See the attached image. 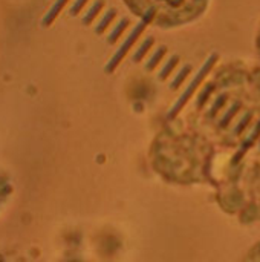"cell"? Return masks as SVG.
<instances>
[{
  "mask_svg": "<svg viewBox=\"0 0 260 262\" xmlns=\"http://www.w3.org/2000/svg\"><path fill=\"white\" fill-rule=\"evenodd\" d=\"M153 17H155V9L152 8V9L149 11V14L143 18V21H139V23L132 29V32L129 34V37L126 38V41L120 46V49L115 52V55H113V57L110 58V61L106 64V72H107V74H112V72L118 68V64L123 61V58L127 55V52L132 49V46L135 45V41H136V40L139 38V35L143 34V31L146 29V26L153 20Z\"/></svg>",
  "mask_w": 260,
  "mask_h": 262,
  "instance_id": "obj_1",
  "label": "cell"
},
{
  "mask_svg": "<svg viewBox=\"0 0 260 262\" xmlns=\"http://www.w3.org/2000/svg\"><path fill=\"white\" fill-rule=\"evenodd\" d=\"M216 60H218V55H216V54H213V55H211V57H210V58L205 61V64L201 68V71L198 72V75H196V77L192 80V83L188 84V88L185 89V92L181 95V98H179V100L175 103V106L170 109V112H169V118H173V117H176V115H178V112H179V111H181V109L185 106V103L190 100V97H192V95L195 94V91L199 88V84L202 83V80H204V78L207 77V74L211 71V68L215 66Z\"/></svg>",
  "mask_w": 260,
  "mask_h": 262,
  "instance_id": "obj_2",
  "label": "cell"
},
{
  "mask_svg": "<svg viewBox=\"0 0 260 262\" xmlns=\"http://www.w3.org/2000/svg\"><path fill=\"white\" fill-rule=\"evenodd\" d=\"M67 2L69 0H55V3L51 6V9L46 12V15L43 17V20H41V26H51L52 23H54V20L58 17V14L63 11V8L67 5Z\"/></svg>",
  "mask_w": 260,
  "mask_h": 262,
  "instance_id": "obj_3",
  "label": "cell"
},
{
  "mask_svg": "<svg viewBox=\"0 0 260 262\" xmlns=\"http://www.w3.org/2000/svg\"><path fill=\"white\" fill-rule=\"evenodd\" d=\"M103 6H104V0H97V2H95L89 9H87V12L84 14V17H83V23H84V25H90V23L98 17V14L101 12Z\"/></svg>",
  "mask_w": 260,
  "mask_h": 262,
  "instance_id": "obj_4",
  "label": "cell"
},
{
  "mask_svg": "<svg viewBox=\"0 0 260 262\" xmlns=\"http://www.w3.org/2000/svg\"><path fill=\"white\" fill-rule=\"evenodd\" d=\"M115 17H116V11H115V9H109V11L103 15V18L100 20V23L97 25L95 32H97V34H103V32L112 25V21H113Z\"/></svg>",
  "mask_w": 260,
  "mask_h": 262,
  "instance_id": "obj_5",
  "label": "cell"
},
{
  "mask_svg": "<svg viewBox=\"0 0 260 262\" xmlns=\"http://www.w3.org/2000/svg\"><path fill=\"white\" fill-rule=\"evenodd\" d=\"M129 26V20L127 18H124V20H121L113 29H112V32H110V35H109V38H107V41L110 43V45H113V43H116L118 41V38L121 37V34L124 32V29Z\"/></svg>",
  "mask_w": 260,
  "mask_h": 262,
  "instance_id": "obj_6",
  "label": "cell"
},
{
  "mask_svg": "<svg viewBox=\"0 0 260 262\" xmlns=\"http://www.w3.org/2000/svg\"><path fill=\"white\" fill-rule=\"evenodd\" d=\"M166 52H167V48H166V46H161V48L150 57V60H149L147 64H146V69H147V71H153V69L161 63V60H162V57L166 55Z\"/></svg>",
  "mask_w": 260,
  "mask_h": 262,
  "instance_id": "obj_7",
  "label": "cell"
},
{
  "mask_svg": "<svg viewBox=\"0 0 260 262\" xmlns=\"http://www.w3.org/2000/svg\"><path fill=\"white\" fill-rule=\"evenodd\" d=\"M152 46H153V37H149V38L144 40V43L136 49V52H135V55H133V60H135V61H141V60L146 57V54L150 51Z\"/></svg>",
  "mask_w": 260,
  "mask_h": 262,
  "instance_id": "obj_8",
  "label": "cell"
},
{
  "mask_svg": "<svg viewBox=\"0 0 260 262\" xmlns=\"http://www.w3.org/2000/svg\"><path fill=\"white\" fill-rule=\"evenodd\" d=\"M178 61H179V57H172L164 66H162V69H161V72H159V80H166L172 72H173V69L176 68V64H178Z\"/></svg>",
  "mask_w": 260,
  "mask_h": 262,
  "instance_id": "obj_9",
  "label": "cell"
},
{
  "mask_svg": "<svg viewBox=\"0 0 260 262\" xmlns=\"http://www.w3.org/2000/svg\"><path fill=\"white\" fill-rule=\"evenodd\" d=\"M190 72H192V66H190V64H187L185 68H182V69L178 72V75L173 78V81H172V86H170V88H172V89H178V88L184 83V80L188 77V74H190Z\"/></svg>",
  "mask_w": 260,
  "mask_h": 262,
  "instance_id": "obj_10",
  "label": "cell"
},
{
  "mask_svg": "<svg viewBox=\"0 0 260 262\" xmlns=\"http://www.w3.org/2000/svg\"><path fill=\"white\" fill-rule=\"evenodd\" d=\"M89 0H75L74 2V5L70 6V9H69V12H70V15H77V14H80L81 12V9L86 6V3H87Z\"/></svg>",
  "mask_w": 260,
  "mask_h": 262,
  "instance_id": "obj_11",
  "label": "cell"
}]
</instances>
